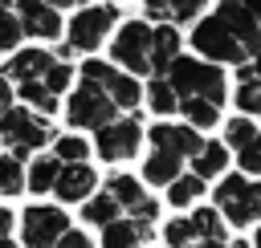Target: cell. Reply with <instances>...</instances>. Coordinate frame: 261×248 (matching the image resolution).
Returning a JSON list of instances; mask_svg holds the SVG:
<instances>
[{
  "label": "cell",
  "mask_w": 261,
  "mask_h": 248,
  "mask_svg": "<svg viewBox=\"0 0 261 248\" xmlns=\"http://www.w3.org/2000/svg\"><path fill=\"white\" fill-rule=\"evenodd\" d=\"M163 81L175 89V98H208L212 106H224V73L212 61L175 57L167 65V77Z\"/></svg>",
  "instance_id": "obj_1"
},
{
  "label": "cell",
  "mask_w": 261,
  "mask_h": 248,
  "mask_svg": "<svg viewBox=\"0 0 261 248\" xmlns=\"http://www.w3.org/2000/svg\"><path fill=\"white\" fill-rule=\"evenodd\" d=\"M53 138V126L45 122V118H33V110L29 106H8L4 114H0V142H8V154L16 159V163H24L37 146H45Z\"/></svg>",
  "instance_id": "obj_2"
},
{
  "label": "cell",
  "mask_w": 261,
  "mask_h": 248,
  "mask_svg": "<svg viewBox=\"0 0 261 248\" xmlns=\"http://www.w3.org/2000/svg\"><path fill=\"white\" fill-rule=\"evenodd\" d=\"M216 211L228 215V224L249 228L261 220V179H245L241 171H228L216 187Z\"/></svg>",
  "instance_id": "obj_3"
},
{
  "label": "cell",
  "mask_w": 261,
  "mask_h": 248,
  "mask_svg": "<svg viewBox=\"0 0 261 248\" xmlns=\"http://www.w3.org/2000/svg\"><path fill=\"white\" fill-rule=\"evenodd\" d=\"M192 45H196V53L204 57V61H212V65H245L249 61V53L241 49V41L216 20V16H204V20H192V37H188Z\"/></svg>",
  "instance_id": "obj_4"
},
{
  "label": "cell",
  "mask_w": 261,
  "mask_h": 248,
  "mask_svg": "<svg viewBox=\"0 0 261 248\" xmlns=\"http://www.w3.org/2000/svg\"><path fill=\"white\" fill-rule=\"evenodd\" d=\"M118 24V4H90V8H82L73 20H69V49H77V53H90V49H98V41H106V33Z\"/></svg>",
  "instance_id": "obj_5"
},
{
  "label": "cell",
  "mask_w": 261,
  "mask_h": 248,
  "mask_svg": "<svg viewBox=\"0 0 261 248\" xmlns=\"http://www.w3.org/2000/svg\"><path fill=\"white\" fill-rule=\"evenodd\" d=\"M65 118H69V126H77V130H98V126L114 122L118 110H114V102H110L102 89H94V85L82 81V85L69 94V102H65Z\"/></svg>",
  "instance_id": "obj_6"
},
{
  "label": "cell",
  "mask_w": 261,
  "mask_h": 248,
  "mask_svg": "<svg viewBox=\"0 0 261 248\" xmlns=\"http://www.w3.org/2000/svg\"><path fill=\"white\" fill-rule=\"evenodd\" d=\"M94 146H98V154L106 163H122V159H130L143 146V126L135 122V114L114 118V122H106V126L94 130Z\"/></svg>",
  "instance_id": "obj_7"
},
{
  "label": "cell",
  "mask_w": 261,
  "mask_h": 248,
  "mask_svg": "<svg viewBox=\"0 0 261 248\" xmlns=\"http://www.w3.org/2000/svg\"><path fill=\"white\" fill-rule=\"evenodd\" d=\"M147 49H151V24H143V20L118 24V33H114V41H110V53H114L118 65L130 69V77H135V73H151Z\"/></svg>",
  "instance_id": "obj_8"
},
{
  "label": "cell",
  "mask_w": 261,
  "mask_h": 248,
  "mask_svg": "<svg viewBox=\"0 0 261 248\" xmlns=\"http://www.w3.org/2000/svg\"><path fill=\"white\" fill-rule=\"evenodd\" d=\"M65 228H69V220L53 203H29L24 215H20V232H24V244L29 248H53Z\"/></svg>",
  "instance_id": "obj_9"
},
{
  "label": "cell",
  "mask_w": 261,
  "mask_h": 248,
  "mask_svg": "<svg viewBox=\"0 0 261 248\" xmlns=\"http://www.w3.org/2000/svg\"><path fill=\"white\" fill-rule=\"evenodd\" d=\"M110 195H114V203H118V211H126V220H139V224H151L155 215H159V203L143 191V183L139 179H130V175H114L110 179V187H106Z\"/></svg>",
  "instance_id": "obj_10"
},
{
  "label": "cell",
  "mask_w": 261,
  "mask_h": 248,
  "mask_svg": "<svg viewBox=\"0 0 261 248\" xmlns=\"http://www.w3.org/2000/svg\"><path fill=\"white\" fill-rule=\"evenodd\" d=\"M216 20L241 41V49H245L249 57L261 53V24H257L253 12L245 8V0H220V4H216Z\"/></svg>",
  "instance_id": "obj_11"
},
{
  "label": "cell",
  "mask_w": 261,
  "mask_h": 248,
  "mask_svg": "<svg viewBox=\"0 0 261 248\" xmlns=\"http://www.w3.org/2000/svg\"><path fill=\"white\" fill-rule=\"evenodd\" d=\"M12 16H16L20 33L33 37V41H53V37H61V16H57V8H49V4H41V0H16V4H12Z\"/></svg>",
  "instance_id": "obj_12"
},
{
  "label": "cell",
  "mask_w": 261,
  "mask_h": 248,
  "mask_svg": "<svg viewBox=\"0 0 261 248\" xmlns=\"http://www.w3.org/2000/svg\"><path fill=\"white\" fill-rule=\"evenodd\" d=\"M147 138H151L155 150L175 154V159H192V154L204 146L200 130H192V126H175V122H155V126L147 130Z\"/></svg>",
  "instance_id": "obj_13"
},
{
  "label": "cell",
  "mask_w": 261,
  "mask_h": 248,
  "mask_svg": "<svg viewBox=\"0 0 261 248\" xmlns=\"http://www.w3.org/2000/svg\"><path fill=\"white\" fill-rule=\"evenodd\" d=\"M94 183H98V171L90 163H61L57 183H53V195L61 203H77V199H90Z\"/></svg>",
  "instance_id": "obj_14"
},
{
  "label": "cell",
  "mask_w": 261,
  "mask_h": 248,
  "mask_svg": "<svg viewBox=\"0 0 261 248\" xmlns=\"http://www.w3.org/2000/svg\"><path fill=\"white\" fill-rule=\"evenodd\" d=\"M49 65H53V53H45V49H16V53L8 57V65H4V73H0V77H4L8 85L41 81Z\"/></svg>",
  "instance_id": "obj_15"
},
{
  "label": "cell",
  "mask_w": 261,
  "mask_h": 248,
  "mask_svg": "<svg viewBox=\"0 0 261 248\" xmlns=\"http://www.w3.org/2000/svg\"><path fill=\"white\" fill-rule=\"evenodd\" d=\"M179 45H184V37L175 33V24H159V28H151L147 61H151V73H155V77H163V73H167V65L179 57Z\"/></svg>",
  "instance_id": "obj_16"
},
{
  "label": "cell",
  "mask_w": 261,
  "mask_h": 248,
  "mask_svg": "<svg viewBox=\"0 0 261 248\" xmlns=\"http://www.w3.org/2000/svg\"><path fill=\"white\" fill-rule=\"evenodd\" d=\"M151 240V224H139V220H114L102 228V248H143Z\"/></svg>",
  "instance_id": "obj_17"
},
{
  "label": "cell",
  "mask_w": 261,
  "mask_h": 248,
  "mask_svg": "<svg viewBox=\"0 0 261 248\" xmlns=\"http://www.w3.org/2000/svg\"><path fill=\"white\" fill-rule=\"evenodd\" d=\"M102 94L114 102V110H118V114H122V110H135V106L143 102V85H139L130 73H118V69H110V73H106Z\"/></svg>",
  "instance_id": "obj_18"
},
{
  "label": "cell",
  "mask_w": 261,
  "mask_h": 248,
  "mask_svg": "<svg viewBox=\"0 0 261 248\" xmlns=\"http://www.w3.org/2000/svg\"><path fill=\"white\" fill-rule=\"evenodd\" d=\"M228 167V146L224 142H204L196 154H192V175L196 179H212Z\"/></svg>",
  "instance_id": "obj_19"
},
{
  "label": "cell",
  "mask_w": 261,
  "mask_h": 248,
  "mask_svg": "<svg viewBox=\"0 0 261 248\" xmlns=\"http://www.w3.org/2000/svg\"><path fill=\"white\" fill-rule=\"evenodd\" d=\"M179 114L188 118L192 130H208L220 122V106H212L208 98H179Z\"/></svg>",
  "instance_id": "obj_20"
},
{
  "label": "cell",
  "mask_w": 261,
  "mask_h": 248,
  "mask_svg": "<svg viewBox=\"0 0 261 248\" xmlns=\"http://www.w3.org/2000/svg\"><path fill=\"white\" fill-rule=\"evenodd\" d=\"M179 163H184V159H175V154L151 150V159L143 163V179H147V183H155V187H167V183L179 175Z\"/></svg>",
  "instance_id": "obj_21"
},
{
  "label": "cell",
  "mask_w": 261,
  "mask_h": 248,
  "mask_svg": "<svg viewBox=\"0 0 261 248\" xmlns=\"http://www.w3.org/2000/svg\"><path fill=\"white\" fill-rule=\"evenodd\" d=\"M57 171H61V163L53 159V154H41V159H33V171L24 175V183H29V191H53V183H57Z\"/></svg>",
  "instance_id": "obj_22"
},
{
  "label": "cell",
  "mask_w": 261,
  "mask_h": 248,
  "mask_svg": "<svg viewBox=\"0 0 261 248\" xmlns=\"http://www.w3.org/2000/svg\"><path fill=\"white\" fill-rule=\"evenodd\" d=\"M204 195V179H196V175H175L171 183H167V203L171 207H188V203H196Z\"/></svg>",
  "instance_id": "obj_23"
},
{
  "label": "cell",
  "mask_w": 261,
  "mask_h": 248,
  "mask_svg": "<svg viewBox=\"0 0 261 248\" xmlns=\"http://www.w3.org/2000/svg\"><path fill=\"white\" fill-rule=\"evenodd\" d=\"M188 224H192L196 240H220V244H224V215H220L216 207H196V215H192Z\"/></svg>",
  "instance_id": "obj_24"
},
{
  "label": "cell",
  "mask_w": 261,
  "mask_h": 248,
  "mask_svg": "<svg viewBox=\"0 0 261 248\" xmlns=\"http://www.w3.org/2000/svg\"><path fill=\"white\" fill-rule=\"evenodd\" d=\"M143 98H147V106H151L155 114H175V110H179V98H175V89H171L163 77H151L147 89H143Z\"/></svg>",
  "instance_id": "obj_25"
},
{
  "label": "cell",
  "mask_w": 261,
  "mask_h": 248,
  "mask_svg": "<svg viewBox=\"0 0 261 248\" xmlns=\"http://www.w3.org/2000/svg\"><path fill=\"white\" fill-rule=\"evenodd\" d=\"M12 98H20L24 106H37L41 114H53V110H57V98H53L41 81H20V85L12 89Z\"/></svg>",
  "instance_id": "obj_26"
},
{
  "label": "cell",
  "mask_w": 261,
  "mask_h": 248,
  "mask_svg": "<svg viewBox=\"0 0 261 248\" xmlns=\"http://www.w3.org/2000/svg\"><path fill=\"white\" fill-rule=\"evenodd\" d=\"M82 215H86L90 224L106 228V224H114V220H118V203H114V195H110V191H102V195H94V199L82 207Z\"/></svg>",
  "instance_id": "obj_27"
},
{
  "label": "cell",
  "mask_w": 261,
  "mask_h": 248,
  "mask_svg": "<svg viewBox=\"0 0 261 248\" xmlns=\"http://www.w3.org/2000/svg\"><path fill=\"white\" fill-rule=\"evenodd\" d=\"M20 191H24V163L0 154V195H20Z\"/></svg>",
  "instance_id": "obj_28"
},
{
  "label": "cell",
  "mask_w": 261,
  "mask_h": 248,
  "mask_svg": "<svg viewBox=\"0 0 261 248\" xmlns=\"http://www.w3.org/2000/svg\"><path fill=\"white\" fill-rule=\"evenodd\" d=\"M53 146H57V163H86L90 159V142L86 138H77V134H61V138H53Z\"/></svg>",
  "instance_id": "obj_29"
},
{
  "label": "cell",
  "mask_w": 261,
  "mask_h": 248,
  "mask_svg": "<svg viewBox=\"0 0 261 248\" xmlns=\"http://www.w3.org/2000/svg\"><path fill=\"white\" fill-rule=\"evenodd\" d=\"M69 81H73V69H69V61H53V65L45 69V77H41V85H45L53 98H61V94L69 89Z\"/></svg>",
  "instance_id": "obj_30"
},
{
  "label": "cell",
  "mask_w": 261,
  "mask_h": 248,
  "mask_svg": "<svg viewBox=\"0 0 261 248\" xmlns=\"http://www.w3.org/2000/svg\"><path fill=\"white\" fill-rule=\"evenodd\" d=\"M20 41H24V33H20L12 8H0V53H16Z\"/></svg>",
  "instance_id": "obj_31"
},
{
  "label": "cell",
  "mask_w": 261,
  "mask_h": 248,
  "mask_svg": "<svg viewBox=\"0 0 261 248\" xmlns=\"http://www.w3.org/2000/svg\"><path fill=\"white\" fill-rule=\"evenodd\" d=\"M237 106L253 118V114H261V77H253V81H241L237 85Z\"/></svg>",
  "instance_id": "obj_32"
},
{
  "label": "cell",
  "mask_w": 261,
  "mask_h": 248,
  "mask_svg": "<svg viewBox=\"0 0 261 248\" xmlns=\"http://www.w3.org/2000/svg\"><path fill=\"white\" fill-rule=\"evenodd\" d=\"M204 8H208V0H167V20L188 24V20H196Z\"/></svg>",
  "instance_id": "obj_33"
},
{
  "label": "cell",
  "mask_w": 261,
  "mask_h": 248,
  "mask_svg": "<svg viewBox=\"0 0 261 248\" xmlns=\"http://www.w3.org/2000/svg\"><path fill=\"white\" fill-rule=\"evenodd\" d=\"M237 167L241 171H249V175H261V130L237 150Z\"/></svg>",
  "instance_id": "obj_34"
},
{
  "label": "cell",
  "mask_w": 261,
  "mask_h": 248,
  "mask_svg": "<svg viewBox=\"0 0 261 248\" xmlns=\"http://www.w3.org/2000/svg\"><path fill=\"white\" fill-rule=\"evenodd\" d=\"M253 134H257V126H253V118H232V122L224 126V138H228L224 146H232V150H241V146H245V142H249Z\"/></svg>",
  "instance_id": "obj_35"
},
{
  "label": "cell",
  "mask_w": 261,
  "mask_h": 248,
  "mask_svg": "<svg viewBox=\"0 0 261 248\" xmlns=\"http://www.w3.org/2000/svg\"><path fill=\"white\" fill-rule=\"evenodd\" d=\"M163 240H167L171 248H188V244L196 240V232H192L188 220H167V224H163Z\"/></svg>",
  "instance_id": "obj_36"
},
{
  "label": "cell",
  "mask_w": 261,
  "mask_h": 248,
  "mask_svg": "<svg viewBox=\"0 0 261 248\" xmlns=\"http://www.w3.org/2000/svg\"><path fill=\"white\" fill-rule=\"evenodd\" d=\"M53 248H94V240H90V236H82L77 228H65V232L57 236V244H53Z\"/></svg>",
  "instance_id": "obj_37"
},
{
  "label": "cell",
  "mask_w": 261,
  "mask_h": 248,
  "mask_svg": "<svg viewBox=\"0 0 261 248\" xmlns=\"http://www.w3.org/2000/svg\"><path fill=\"white\" fill-rule=\"evenodd\" d=\"M8 106H12V85H8L4 77H0V114H4Z\"/></svg>",
  "instance_id": "obj_38"
},
{
  "label": "cell",
  "mask_w": 261,
  "mask_h": 248,
  "mask_svg": "<svg viewBox=\"0 0 261 248\" xmlns=\"http://www.w3.org/2000/svg\"><path fill=\"white\" fill-rule=\"evenodd\" d=\"M8 232H12V211L0 207V236H8Z\"/></svg>",
  "instance_id": "obj_39"
},
{
  "label": "cell",
  "mask_w": 261,
  "mask_h": 248,
  "mask_svg": "<svg viewBox=\"0 0 261 248\" xmlns=\"http://www.w3.org/2000/svg\"><path fill=\"white\" fill-rule=\"evenodd\" d=\"M188 248H224V244H220V240H192Z\"/></svg>",
  "instance_id": "obj_40"
},
{
  "label": "cell",
  "mask_w": 261,
  "mask_h": 248,
  "mask_svg": "<svg viewBox=\"0 0 261 248\" xmlns=\"http://www.w3.org/2000/svg\"><path fill=\"white\" fill-rule=\"evenodd\" d=\"M41 4H49V8H73V4H82V0H41Z\"/></svg>",
  "instance_id": "obj_41"
},
{
  "label": "cell",
  "mask_w": 261,
  "mask_h": 248,
  "mask_svg": "<svg viewBox=\"0 0 261 248\" xmlns=\"http://www.w3.org/2000/svg\"><path fill=\"white\" fill-rule=\"evenodd\" d=\"M245 8L253 12V20H261V0H245Z\"/></svg>",
  "instance_id": "obj_42"
},
{
  "label": "cell",
  "mask_w": 261,
  "mask_h": 248,
  "mask_svg": "<svg viewBox=\"0 0 261 248\" xmlns=\"http://www.w3.org/2000/svg\"><path fill=\"white\" fill-rule=\"evenodd\" d=\"M0 248H16V244H12V240H8V236H0Z\"/></svg>",
  "instance_id": "obj_43"
},
{
  "label": "cell",
  "mask_w": 261,
  "mask_h": 248,
  "mask_svg": "<svg viewBox=\"0 0 261 248\" xmlns=\"http://www.w3.org/2000/svg\"><path fill=\"white\" fill-rule=\"evenodd\" d=\"M253 248H261V232H257V236H253Z\"/></svg>",
  "instance_id": "obj_44"
},
{
  "label": "cell",
  "mask_w": 261,
  "mask_h": 248,
  "mask_svg": "<svg viewBox=\"0 0 261 248\" xmlns=\"http://www.w3.org/2000/svg\"><path fill=\"white\" fill-rule=\"evenodd\" d=\"M232 248H249V244H245V240H237V244H232Z\"/></svg>",
  "instance_id": "obj_45"
},
{
  "label": "cell",
  "mask_w": 261,
  "mask_h": 248,
  "mask_svg": "<svg viewBox=\"0 0 261 248\" xmlns=\"http://www.w3.org/2000/svg\"><path fill=\"white\" fill-rule=\"evenodd\" d=\"M0 8H12V4H8V0H0Z\"/></svg>",
  "instance_id": "obj_46"
}]
</instances>
